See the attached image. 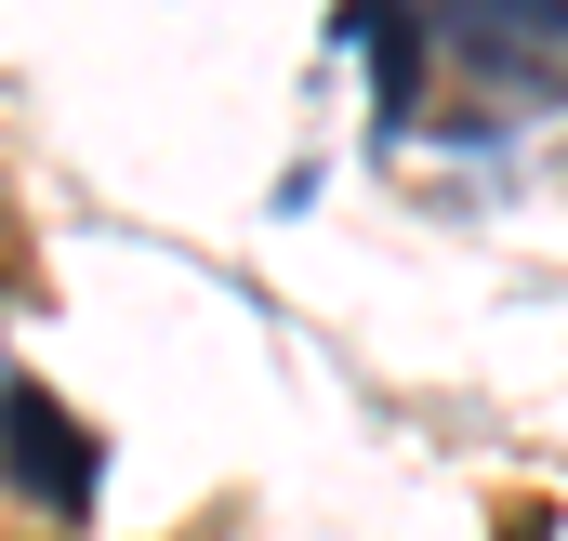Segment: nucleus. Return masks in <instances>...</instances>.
I'll list each match as a JSON object with an SVG mask.
<instances>
[{
	"instance_id": "obj_1",
	"label": "nucleus",
	"mask_w": 568,
	"mask_h": 541,
	"mask_svg": "<svg viewBox=\"0 0 568 541\" xmlns=\"http://www.w3.org/2000/svg\"><path fill=\"white\" fill-rule=\"evenodd\" d=\"M436 80H476L489 106H568V0H410Z\"/></svg>"
},
{
	"instance_id": "obj_2",
	"label": "nucleus",
	"mask_w": 568,
	"mask_h": 541,
	"mask_svg": "<svg viewBox=\"0 0 568 541\" xmlns=\"http://www.w3.org/2000/svg\"><path fill=\"white\" fill-rule=\"evenodd\" d=\"M0 462H13L27 489H53V516H93V436L53 397H0Z\"/></svg>"
}]
</instances>
